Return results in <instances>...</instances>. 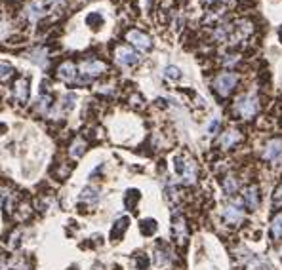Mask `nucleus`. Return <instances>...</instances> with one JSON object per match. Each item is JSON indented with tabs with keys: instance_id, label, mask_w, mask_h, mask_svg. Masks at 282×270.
I'll return each mask as SVG.
<instances>
[{
	"instance_id": "nucleus-7",
	"label": "nucleus",
	"mask_w": 282,
	"mask_h": 270,
	"mask_svg": "<svg viewBox=\"0 0 282 270\" xmlns=\"http://www.w3.org/2000/svg\"><path fill=\"white\" fill-rule=\"evenodd\" d=\"M48 6L44 4V0H31L25 8V16L31 23H38L42 17H46Z\"/></svg>"
},
{
	"instance_id": "nucleus-21",
	"label": "nucleus",
	"mask_w": 282,
	"mask_h": 270,
	"mask_svg": "<svg viewBox=\"0 0 282 270\" xmlns=\"http://www.w3.org/2000/svg\"><path fill=\"white\" fill-rule=\"evenodd\" d=\"M14 76V67L8 63H0V80H8Z\"/></svg>"
},
{
	"instance_id": "nucleus-8",
	"label": "nucleus",
	"mask_w": 282,
	"mask_h": 270,
	"mask_svg": "<svg viewBox=\"0 0 282 270\" xmlns=\"http://www.w3.org/2000/svg\"><path fill=\"white\" fill-rule=\"evenodd\" d=\"M114 59H116V63L122 65V67H132V65H136L140 61V55L132 48H128V46H116L114 48Z\"/></svg>"
},
{
	"instance_id": "nucleus-6",
	"label": "nucleus",
	"mask_w": 282,
	"mask_h": 270,
	"mask_svg": "<svg viewBox=\"0 0 282 270\" xmlns=\"http://www.w3.org/2000/svg\"><path fill=\"white\" fill-rule=\"evenodd\" d=\"M31 96V80L27 76H17L14 82V97L19 105H25Z\"/></svg>"
},
{
	"instance_id": "nucleus-23",
	"label": "nucleus",
	"mask_w": 282,
	"mask_h": 270,
	"mask_svg": "<svg viewBox=\"0 0 282 270\" xmlns=\"http://www.w3.org/2000/svg\"><path fill=\"white\" fill-rule=\"evenodd\" d=\"M65 2H67V0H44V4L48 6V10H57V8H61Z\"/></svg>"
},
{
	"instance_id": "nucleus-29",
	"label": "nucleus",
	"mask_w": 282,
	"mask_h": 270,
	"mask_svg": "<svg viewBox=\"0 0 282 270\" xmlns=\"http://www.w3.org/2000/svg\"><path fill=\"white\" fill-rule=\"evenodd\" d=\"M0 17H2V10H0Z\"/></svg>"
},
{
	"instance_id": "nucleus-3",
	"label": "nucleus",
	"mask_w": 282,
	"mask_h": 270,
	"mask_svg": "<svg viewBox=\"0 0 282 270\" xmlns=\"http://www.w3.org/2000/svg\"><path fill=\"white\" fill-rule=\"evenodd\" d=\"M236 82H238V78H236L235 73H221L214 80V90L218 92V96L227 97L236 88Z\"/></svg>"
},
{
	"instance_id": "nucleus-20",
	"label": "nucleus",
	"mask_w": 282,
	"mask_h": 270,
	"mask_svg": "<svg viewBox=\"0 0 282 270\" xmlns=\"http://www.w3.org/2000/svg\"><path fill=\"white\" fill-rule=\"evenodd\" d=\"M86 23H88L90 27H94V29H99V27H101V23H103V17L99 16L97 12H92L90 16L86 17Z\"/></svg>"
},
{
	"instance_id": "nucleus-28",
	"label": "nucleus",
	"mask_w": 282,
	"mask_h": 270,
	"mask_svg": "<svg viewBox=\"0 0 282 270\" xmlns=\"http://www.w3.org/2000/svg\"><path fill=\"white\" fill-rule=\"evenodd\" d=\"M281 40H282V29H281Z\"/></svg>"
},
{
	"instance_id": "nucleus-5",
	"label": "nucleus",
	"mask_w": 282,
	"mask_h": 270,
	"mask_svg": "<svg viewBox=\"0 0 282 270\" xmlns=\"http://www.w3.org/2000/svg\"><path fill=\"white\" fill-rule=\"evenodd\" d=\"M57 78L65 84H77L79 82V67L75 61H63L57 67Z\"/></svg>"
},
{
	"instance_id": "nucleus-16",
	"label": "nucleus",
	"mask_w": 282,
	"mask_h": 270,
	"mask_svg": "<svg viewBox=\"0 0 282 270\" xmlns=\"http://www.w3.org/2000/svg\"><path fill=\"white\" fill-rule=\"evenodd\" d=\"M173 234L177 236L179 242H183V238H185V221H183V217H173Z\"/></svg>"
},
{
	"instance_id": "nucleus-15",
	"label": "nucleus",
	"mask_w": 282,
	"mask_h": 270,
	"mask_svg": "<svg viewBox=\"0 0 282 270\" xmlns=\"http://www.w3.org/2000/svg\"><path fill=\"white\" fill-rule=\"evenodd\" d=\"M99 200V194L95 189H86V191H82V194L79 196V202H86V204H95Z\"/></svg>"
},
{
	"instance_id": "nucleus-9",
	"label": "nucleus",
	"mask_w": 282,
	"mask_h": 270,
	"mask_svg": "<svg viewBox=\"0 0 282 270\" xmlns=\"http://www.w3.org/2000/svg\"><path fill=\"white\" fill-rule=\"evenodd\" d=\"M86 150H88V143H86V139L80 137V135H77V137L71 141V145H69V156L73 160H80L86 154Z\"/></svg>"
},
{
	"instance_id": "nucleus-1",
	"label": "nucleus",
	"mask_w": 282,
	"mask_h": 270,
	"mask_svg": "<svg viewBox=\"0 0 282 270\" xmlns=\"http://www.w3.org/2000/svg\"><path fill=\"white\" fill-rule=\"evenodd\" d=\"M77 67H79V82H77V86H86V84H90L97 76L107 73V63L97 59V57H86Z\"/></svg>"
},
{
	"instance_id": "nucleus-27",
	"label": "nucleus",
	"mask_w": 282,
	"mask_h": 270,
	"mask_svg": "<svg viewBox=\"0 0 282 270\" xmlns=\"http://www.w3.org/2000/svg\"><path fill=\"white\" fill-rule=\"evenodd\" d=\"M218 0H206V4H216Z\"/></svg>"
},
{
	"instance_id": "nucleus-13",
	"label": "nucleus",
	"mask_w": 282,
	"mask_h": 270,
	"mask_svg": "<svg viewBox=\"0 0 282 270\" xmlns=\"http://www.w3.org/2000/svg\"><path fill=\"white\" fill-rule=\"evenodd\" d=\"M244 204L250 209H255L259 206V191H257V187H248L244 191Z\"/></svg>"
},
{
	"instance_id": "nucleus-10",
	"label": "nucleus",
	"mask_w": 282,
	"mask_h": 270,
	"mask_svg": "<svg viewBox=\"0 0 282 270\" xmlns=\"http://www.w3.org/2000/svg\"><path fill=\"white\" fill-rule=\"evenodd\" d=\"M223 219H225V222H229V224H240V222L244 221V211L236 204L235 206H227L223 209Z\"/></svg>"
},
{
	"instance_id": "nucleus-2",
	"label": "nucleus",
	"mask_w": 282,
	"mask_h": 270,
	"mask_svg": "<svg viewBox=\"0 0 282 270\" xmlns=\"http://www.w3.org/2000/svg\"><path fill=\"white\" fill-rule=\"evenodd\" d=\"M257 111H259V101H257V97L252 96V94L240 97L235 103V112L240 118H244V120L254 118L257 114Z\"/></svg>"
},
{
	"instance_id": "nucleus-4",
	"label": "nucleus",
	"mask_w": 282,
	"mask_h": 270,
	"mask_svg": "<svg viewBox=\"0 0 282 270\" xmlns=\"http://www.w3.org/2000/svg\"><path fill=\"white\" fill-rule=\"evenodd\" d=\"M124 38H126V42H130L134 48H138L140 51H147V49H151V46H153L151 36H149V34H145L143 31H138V29H130V31H126Z\"/></svg>"
},
{
	"instance_id": "nucleus-25",
	"label": "nucleus",
	"mask_w": 282,
	"mask_h": 270,
	"mask_svg": "<svg viewBox=\"0 0 282 270\" xmlns=\"http://www.w3.org/2000/svg\"><path fill=\"white\" fill-rule=\"evenodd\" d=\"M218 127H220V120H214V122H212V124L208 126V131H210V133L214 135V133L218 131Z\"/></svg>"
},
{
	"instance_id": "nucleus-24",
	"label": "nucleus",
	"mask_w": 282,
	"mask_h": 270,
	"mask_svg": "<svg viewBox=\"0 0 282 270\" xmlns=\"http://www.w3.org/2000/svg\"><path fill=\"white\" fill-rule=\"evenodd\" d=\"M227 59H223V65L225 67H231V65H235L238 61V55H225Z\"/></svg>"
},
{
	"instance_id": "nucleus-17",
	"label": "nucleus",
	"mask_w": 282,
	"mask_h": 270,
	"mask_svg": "<svg viewBox=\"0 0 282 270\" xmlns=\"http://www.w3.org/2000/svg\"><path fill=\"white\" fill-rule=\"evenodd\" d=\"M141 234H145V236H153L155 232H157V221H153V219H145V221H141Z\"/></svg>"
},
{
	"instance_id": "nucleus-14",
	"label": "nucleus",
	"mask_w": 282,
	"mask_h": 270,
	"mask_svg": "<svg viewBox=\"0 0 282 270\" xmlns=\"http://www.w3.org/2000/svg\"><path fill=\"white\" fill-rule=\"evenodd\" d=\"M128 222H130L128 217H122V219H118V221L114 222V226L111 230V240L113 242H116V240L120 238V234H124V230L128 228Z\"/></svg>"
},
{
	"instance_id": "nucleus-26",
	"label": "nucleus",
	"mask_w": 282,
	"mask_h": 270,
	"mask_svg": "<svg viewBox=\"0 0 282 270\" xmlns=\"http://www.w3.org/2000/svg\"><path fill=\"white\" fill-rule=\"evenodd\" d=\"M281 196H282V185H281V189L277 191V198H281Z\"/></svg>"
},
{
	"instance_id": "nucleus-22",
	"label": "nucleus",
	"mask_w": 282,
	"mask_h": 270,
	"mask_svg": "<svg viewBox=\"0 0 282 270\" xmlns=\"http://www.w3.org/2000/svg\"><path fill=\"white\" fill-rule=\"evenodd\" d=\"M166 78L179 80V78H181V73H179V69H177V67H168V69H166Z\"/></svg>"
},
{
	"instance_id": "nucleus-12",
	"label": "nucleus",
	"mask_w": 282,
	"mask_h": 270,
	"mask_svg": "<svg viewBox=\"0 0 282 270\" xmlns=\"http://www.w3.org/2000/svg\"><path fill=\"white\" fill-rule=\"evenodd\" d=\"M238 141H240V133H238L236 129H229V131H225V133L221 135L220 147L221 148H233Z\"/></svg>"
},
{
	"instance_id": "nucleus-11",
	"label": "nucleus",
	"mask_w": 282,
	"mask_h": 270,
	"mask_svg": "<svg viewBox=\"0 0 282 270\" xmlns=\"http://www.w3.org/2000/svg\"><path fill=\"white\" fill-rule=\"evenodd\" d=\"M281 154H282V141L281 139H271L265 147V152H263L265 160H269V162H279Z\"/></svg>"
},
{
	"instance_id": "nucleus-18",
	"label": "nucleus",
	"mask_w": 282,
	"mask_h": 270,
	"mask_svg": "<svg viewBox=\"0 0 282 270\" xmlns=\"http://www.w3.org/2000/svg\"><path fill=\"white\" fill-rule=\"evenodd\" d=\"M236 189H238V183H236L235 177H225L223 179V191H225V194L233 196L236 192Z\"/></svg>"
},
{
	"instance_id": "nucleus-19",
	"label": "nucleus",
	"mask_w": 282,
	"mask_h": 270,
	"mask_svg": "<svg viewBox=\"0 0 282 270\" xmlns=\"http://www.w3.org/2000/svg\"><path fill=\"white\" fill-rule=\"evenodd\" d=\"M271 232H273V238H275V240L282 238V215H279V217H277V219L273 221Z\"/></svg>"
}]
</instances>
